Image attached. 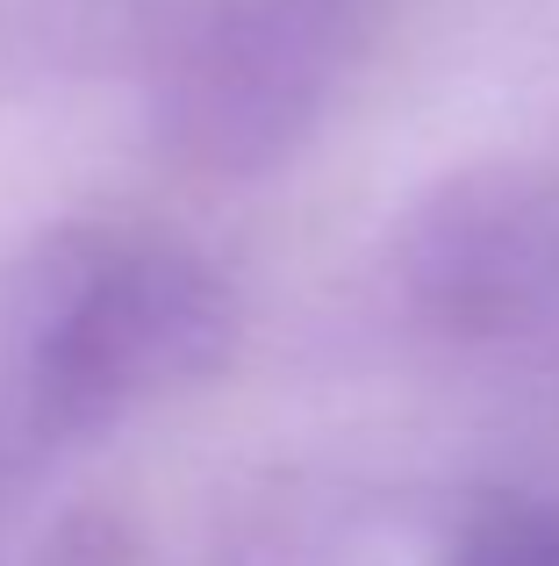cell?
I'll use <instances>...</instances> for the list:
<instances>
[{
  "instance_id": "cell-2",
  "label": "cell",
  "mask_w": 559,
  "mask_h": 566,
  "mask_svg": "<svg viewBox=\"0 0 559 566\" xmlns=\"http://www.w3.org/2000/svg\"><path fill=\"white\" fill-rule=\"evenodd\" d=\"M402 280L452 337L559 331V180L481 172L445 187L409 222Z\"/></svg>"
},
{
  "instance_id": "cell-1",
  "label": "cell",
  "mask_w": 559,
  "mask_h": 566,
  "mask_svg": "<svg viewBox=\"0 0 559 566\" xmlns=\"http://www.w3.org/2000/svg\"><path fill=\"white\" fill-rule=\"evenodd\" d=\"M238 345V294L201 251L137 230L51 244L22 294V409L51 444H80L209 380Z\"/></svg>"
},
{
  "instance_id": "cell-3",
  "label": "cell",
  "mask_w": 559,
  "mask_h": 566,
  "mask_svg": "<svg viewBox=\"0 0 559 566\" xmlns=\"http://www.w3.org/2000/svg\"><path fill=\"white\" fill-rule=\"evenodd\" d=\"M330 51L337 22L308 0H266L230 14L194 51L172 101L187 144L215 166H259V151H280L330 86Z\"/></svg>"
},
{
  "instance_id": "cell-4",
  "label": "cell",
  "mask_w": 559,
  "mask_h": 566,
  "mask_svg": "<svg viewBox=\"0 0 559 566\" xmlns=\"http://www.w3.org/2000/svg\"><path fill=\"white\" fill-rule=\"evenodd\" d=\"M445 566H559V510L481 516L474 538H466Z\"/></svg>"
}]
</instances>
